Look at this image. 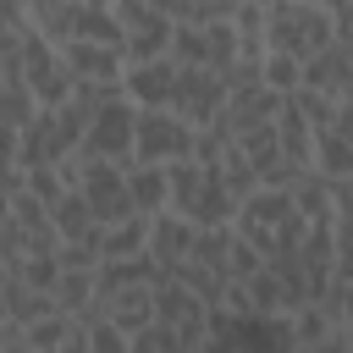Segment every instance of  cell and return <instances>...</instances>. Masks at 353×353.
Wrapping results in <instances>:
<instances>
[{"label":"cell","instance_id":"obj_36","mask_svg":"<svg viewBox=\"0 0 353 353\" xmlns=\"http://www.w3.org/2000/svg\"><path fill=\"white\" fill-rule=\"evenodd\" d=\"M342 336H347V342H353V314H347V320H342Z\"/></svg>","mask_w":353,"mask_h":353},{"label":"cell","instance_id":"obj_14","mask_svg":"<svg viewBox=\"0 0 353 353\" xmlns=\"http://www.w3.org/2000/svg\"><path fill=\"white\" fill-rule=\"evenodd\" d=\"M276 132H281V154L292 171H314V127L298 116V105L287 99V110L276 116Z\"/></svg>","mask_w":353,"mask_h":353},{"label":"cell","instance_id":"obj_1","mask_svg":"<svg viewBox=\"0 0 353 353\" xmlns=\"http://www.w3.org/2000/svg\"><path fill=\"white\" fill-rule=\"evenodd\" d=\"M287 347H298L287 314H232V309H210V342H204V353H287Z\"/></svg>","mask_w":353,"mask_h":353},{"label":"cell","instance_id":"obj_2","mask_svg":"<svg viewBox=\"0 0 353 353\" xmlns=\"http://www.w3.org/2000/svg\"><path fill=\"white\" fill-rule=\"evenodd\" d=\"M331 44H336V17L325 6H270V50L309 66Z\"/></svg>","mask_w":353,"mask_h":353},{"label":"cell","instance_id":"obj_27","mask_svg":"<svg viewBox=\"0 0 353 353\" xmlns=\"http://www.w3.org/2000/svg\"><path fill=\"white\" fill-rule=\"evenodd\" d=\"M72 336H77V320H72V314H50V320L28 325V347H33V353H61Z\"/></svg>","mask_w":353,"mask_h":353},{"label":"cell","instance_id":"obj_6","mask_svg":"<svg viewBox=\"0 0 353 353\" xmlns=\"http://www.w3.org/2000/svg\"><path fill=\"white\" fill-rule=\"evenodd\" d=\"M127 171L132 165H110V160H88V176H83V199L94 210V221L110 232L121 221H132V188H127Z\"/></svg>","mask_w":353,"mask_h":353},{"label":"cell","instance_id":"obj_16","mask_svg":"<svg viewBox=\"0 0 353 353\" xmlns=\"http://www.w3.org/2000/svg\"><path fill=\"white\" fill-rule=\"evenodd\" d=\"M314 171H320L325 182H347V176H353V143H347L342 132H320V138H314Z\"/></svg>","mask_w":353,"mask_h":353},{"label":"cell","instance_id":"obj_19","mask_svg":"<svg viewBox=\"0 0 353 353\" xmlns=\"http://www.w3.org/2000/svg\"><path fill=\"white\" fill-rule=\"evenodd\" d=\"M165 171H171V210L193 221V204H199V193H204V165H199V160H176V165H165Z\"/></svg>","mask_w":353,"mask_h":353},{"label":"cell","instance_id":"obj_17","mask_svg":"<svg viewBox=\"0 0 353 353\" xmlns=\"http://www.w3.org/2000/svg\"><path fill=\"white\" fill-rule=\"evenodd\" d=\"M0 270H17V276L33 287V292H50V298H55V287H61V276H66V270H61V254H28V259H6Z\"/></svg>","mask_w":353,"mask_h":353},{"label":"cell","instance_id":"obj_33","mask_svg":"<svg viewBox=\"0 0 353 353\" xmlns=\"http://www.w3.org/2000/svg\"><path fill=\"white\" fill-rule=\"evenodd\" d=\"M132 353H160V336H154V331H143V336H132Z\"/></svg>","mask_w":353,"mask_h":353},{"label":"cell","instance_id":"obj_20","mask_svg":"<svg viewBox=\"0 0 353 353\" xmlns=\"http://www.w3.org/2000/svg\"><path fill=\"white\" fill-rule=\"evenodd\" d=\"M143 254H149V221L143 215L105 232V259H143Z\"/></svg>","mask_w":353,"mask_h":353},{"label":"cell","instance_id":"obj_7","mask_svg":"<svg viewBox=\"0 0 353 353\" xmlns=\"http://www.w3.org/2000/svg\"><path fill=\"white\" fill-rule=\"evenodd\" d=\"M226 99H232V88H226V72H199V66H182V88H176V116L188 121V127H215L221 116H226Z\"/></svg>","mask_w":353,"mask_h":353},{"label":"cell","instance_id":"obj_8","mask_svg":"<svg viewBox=\"0 0 353 353\" xmlns=\"http://www.w3.org/2000/svg\"><path fill=\"white\" fill-rule=\"evenodd\" d=\"M121 88H127V99H132L138 110H171V105H176V88H182V66H176L171 55H165V61L127 66Z\"/></svg>","mask_w":353,"mask_h":353},{"label":"cell","instance_id":"obj_31","mask_svg":"<svg viewBox=\"0 0 353 353\" xmlns=\"http://www.w3.org/2000/svg\"><path fill=\"white\" fill-rule=\"evenodd\" d=\"M259 270H265V254H259V248H248V243L237 237V248H232V265H226V281L248 287V281H254Z\"/></svg>","mask_w":353,"mask_h":353},{"label":"cell","instance_id":"obj_10","mask_svg":"<svg viewBox=\"0 0 353 353\" xmlns=\"http://www.w3.org/2000/svg\"><path fill=\"white\" fill-rule=\"evenodd\" d=\"M61 61H66V72L77 77V83H121L127 77V55L121 50H105V44H66L61 50Z\"/></svg>","mask_w":353,"mask_h":353},{"label":"cell","instance_id":"obj_28","mask_svg":"<svg viewBox=\"0 0 353 353\" xmlns=\"http://www.w3.org/2000/svg\"><path fill=\"white\" fill-rule=\"evenodd\" d=\"M171 276H176L188 292H199L210 309H221V303H226V287H232L226 276H215V270H204V265H182V270H171Z\"/></svg>","mask_w":353,"mask_h":353},{"label":"cell","instance_id":"obj_26","mask_svg":"<svg viewBox=\"0 0 353 353\" xmlns=\"http://www.w3.org/2000/svg\"><path fill=\"white\" fill-rule=\"evenodd\" d=\"M248 309H254V314H287V287H281V276H276L270 265L248 281Z\"/></svg>","mask_w":353,"mask_h":353},{"label":"cell","instance_id":"obj_29","mask_svg":"<svg viewBox=\"0 0 353 353\" xmlns=\"http://www.w3.org/2000/svg\"><path fill=\"white\" fill-rule=\"evenodd\" d=\"M331 331H336V320H331L320 303H309L303 314H292V336H298V347H303V353H314V347H320Z\"/></svg>","mask_w":353,"mask_h":353},{"label":"cell","instance_id":"obj_30","mask_svg":"<svg viewBox=\"0 0 353 353\" xmlns=\"http://www.w3.org/2000/svg\"><path fill=\"white\" fill-rule=\"evenodd\" d=\"M28 193H33L39 204H50V210H55V204L66 199V182H61V171H55V165H39V171H28Z\"/></svg>","mask_w":353,"mask_h":353},{"label":"cell","instance_id":"obj_24","mask_svg":"<svg viewBox=\"0 0 353 353\" xmlns=\"http://www.w3.org/2000/svg\"><path fill=\"white\" fill-rule=\"evenodd\" d=\"M292 105H298V116L314 127V138L331 132V127H336V110H342V99H331V94H320V88H298Z\"/></svg>","mask_w":353,"mask_h":353},{"label":"cell","instance_id":"obj_11","mask_svg":"<svg viewBox=\"0 0 353 353\" xmlns=\"http://www.w3.org/2000/svg\"><path fill=\"white\" fill-rule=\"evenodd\" d=\"M154 314H160V325H176V331H210V303L199 292H188L182 281L154 292Z\"/></svg>","mask_w":353,"mask_h":353},{"label":"cell","instance_id":"obj_13","mask_svg":"<svg viewBox=\"0 0 353 353\" xmlns=\"http://www.w3.org/2000/svg\"><path fill=\"white\" fill-rule=\"evenodd\" d=\"M105 309H110V325H116L121 336H143V331L160 325V314H154V287H127V292L110 298Z\"/></svg>","mask_w":353,"mask_h":353},{"label":"cell","instance_id":"obj_4","mask_svg":"<svg viewBox=\"0 0 353 353\" xmlns=\"http://www.w3.org/2000/svg\"><path fill=\"white\" fill-rule=\"evenodd\" d=\"M199 127H188L176 110H138V165H176L193 160Z\"/></svg>","mask_w":353,"mask_h":353},{"label":"cell","instance_id":"obj_5","mask_svg":"<svg viewBox=\"0 0 353 353\" xmlns=\"http://www.w3.org/2000/svg\"><path fill=\"white\" fill-rule=\"evenodd\" d=\"M298 215V204H292V193H281V188H259L243 210H237V237L248 243V248H259L265 254V265H270V248H276V232L287 226Z\"/></svg>","mask_w":353,"mask_h":353},{"label":"cell","instance_id":"obj_15","mask_svg":"<svg viewBox=\"0 0 353 353\" xmlns=\"http://www.w3.org/2000/svg\"><path fill=\"white\" fill-rule=\"evenodd\" d=\"M50 221H55L61 243H99V237H105V226L94 221V210H88L83 193H66V199L50 210Z\"/></svg>","mask_w":353,"mask_h":353},{"label":"cell","instance_id":"obj_3","mask_svg":"<svg viewBox=\"0 0 353 353\" xmlns=\"http://www.w3.org/2000/svg\"><path fill=\"white\" fill-rule=\"evenodd\" d=\"M121 28H127V66H143V61H165L171 55V39H176V22L165 6H149V0H121L116 6Z\"/></svg>","mask_w":353,"mask_h":353},{"label":"cell","instance_id":"obj_21","mask_svg":"<svg viewBox=\"0 0 353 353\" xmlns=\"http://www.w3.org/2000/svg\"><path fill=\"white\" fill-rule=\"evenodd\" d=\"M292 204H298L303 221H331V215H336V204H331V182H325L320 171H309V176L292 188Z\"/></svg>","mask_w":353,"mask_h":353},{"label":"cell","instance_id":"obj_9","mask_svg":"<svg viewBox=\"0 0 353 353\" xmlns=\"http://www.w3.org/2000/svg\"><path fill=\"white\" fill-rule=\"evenodd\" d=\"M193 243H199V226H193L188 215H176V210H165V215L149 221V254H154L165 270H182V265L193 259Z\"/></svg>","mask_w":353,"mask_h":353},{"label":"cell","instance_id":"obj_23","mask_svg":"<svg viewBox=\"0 0 353 353\" xmlns=\"http://www.w3.org/2000/svg\"><path fill=\"white\" fill-rule=\"evenodd\" d=\"M232 248H237V232H232V226H226V232H199V243H193V259H188V265H204V270L226 276Z\"/></svg>","mask_w":353,"mask_h":353},{"label":"cell","instance_id":"obj_25","mask_svg":"<svg viewBox=\"0 0 353 353\" xmlns=\"http://www.w3.org/2000/svg\"><path fill=\"white\" fill-rule=\"evenodd\" d=\"M265 88H270V94H281V99H292V94L303 88V61H292V55L270 50V55H265Z\"/></svg>","mask_w":353,"mask_h":353},{"label":"cell","instance_id":"obj_12","mask_svg":"<svg viewBox=\"0 0 353 353\" xmlns=\"http://www.w3.org/2000/svg\"><path fill=\"white\" fill-rule=\"evenodd\" d=\"M127 188H132V210L143 221H154V215L171 210V171L165 165H132L127 171Z\"/></svg>","mask_w":353,"mask_h":353},{"label":"cell","instance_id":"obj_32","mask_svg":"<svg viewBox=\"0 0 353 353\" xmlns=\"http://www.w3.org/2000/svg\"><path fill=\"white\" fill-rule=\"evenodd\" d=\"M77 331H83V325H77ZM88 342H94V353H132V336H121L110 320L88 325Z\"/></svg>","mask_w":353,"mask_h":353},{"label":"cell","instance_id":"obj_34","mask_svg":"<svg viewBox=\"0 0 353 353\" xmlns=\"http://www.w3.org/2000/svg\"><path fill=\"white\" fill-rule=\"evenodd\" d=\"M61 353H94V342H88V331H77V336H72V342H66Z\"/></svg>","mask_w":353,"mask_h":353},{"label":"cell","instance_id":"obj_18","mask_svg":"<svg viewBox=\"0 0 353 353\" xmlns=\"http://www.w3.org/2000/svg\"><path fill=\"white\" fill-rule=\"evenodd\" d=\"M221 182H226V193H232L237 204H248V199L265 188V182H259V171H254V160H248L237 143H232V149H226V160H221Z\"/></svg>","mask_w":353,"mask_h":353},{"label":"cell","instance_id":"obj_22","mask_svg":"<svg viewBox=\"0 0 353 353\" xmlns=\"http://www.w3.org/2000/svg\"><path fill=\"white\" fill-rule=\"evenodd\" d=\"M55 303H61V314L83 320V314L99 303V287H94V276H83V270H66V276H61V287H55Z\"/></svg>","mask_w":353,"mask_h":353},{"label":"cell","instance_id":"obj_37","mask_svg":"<svg viewBox=\"0 0 353 353\" xmlns=\"http://www.w3.org/2000/svg\"><path fill=\"white\" fill-rule=\"evenodd\" d=\"M287 353H303V347H287Z\"/></svg>","mask_w":353,"mask_h":353},{"label":"cell","instance_id":"obj_35","mask_svg":"<svg viewBox=\"0 0 353 353\" xmlns=\"http://www.w3.org/2000/svg\"><path fill=\"white\" fill-rule=\"evenodd\" d=\"M6 353H33V347H28V336H22V342H6Z\"/></svg>","mask_w":353,"mask_h":353}]
</instances>
